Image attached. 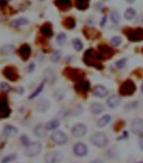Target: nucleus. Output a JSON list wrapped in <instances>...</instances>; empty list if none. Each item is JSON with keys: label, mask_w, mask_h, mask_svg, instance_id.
<instances>
[{"label": "nucleus", "mask_w": 143, "mask_h": 163, "mask_svg": "<svg viewBox=\"0 0 143 163\" xmlns=\"http://www.w3.org/2000/svg\"><path fill=\"white\" fill-rule=\"evenodd\" d=\"M136 90V86L135 83L131 79H127L122 83L120 87V94L123 96H129L132 95Z\"/></svg>", "instance_id": "nucleus-3"}, {"label": "nucleus", "mask_w": 143, "mask_h": 163, "mask_svg": "<svg viewBox=\"0 0 143 163\" xmlns=\"http://www.w3.org/2000/svg\"><path fill=\"white\" fill-rule=\"evenodd\" d=\"M135 14H136V12L133 8H128L125 11L124 17L128 20H130L135 18Z\"/></svg>", "instance_id": "nucleus-32"}, {"label": "nucleus", "mask_w": 143, "mask_h": 163, "mask_svg": "<svg viewBox=\"0 0 143 163\" xmlns=\"http://www.w3.org/2000/svg\"><path fill=\"white\" fill-rule=\"evenodd\" d=\"M60 125V122L57 119L51 120L50 122L46 123V127L47 128V130H54L56 128H58V126Z\"/></svg>", "instance_id": "nucleus-33"}, {"label": "nucleus", "mask_w": 143, "mask_h": 163, "mask_svg": "<svg viewBox=\"0 0 143 163\" xmlns=\"http://www.w3.org/2000/svg\"><path fill=\"white\" fill-rule=\"evenodd\" d=\"M41 34L46 37H51L53 35V30L51 28V24H45L41 27Z\"/></svg>", "instance_id": "nucleus-23"}, {"label": "nucleus", "mask_w": 143, "mask_h": 163, "mask_svg": "<svg viewBox=\"0 0 143 163\" xmlns=\"http://www.w3.org/2000/svg\"><path fill=\"white\" fill-rule=\"evenodd\" d=\"M94 95L96 96H98V97L103 98L105 97L106 95H108L109 90L105 86L101 85V84H98V85H96L94 87Z\"/></svg>", "instance_id": "nucleus-17"}, {"label": "nucleus", "mask_w": 143, "mask_h": 163, "mask_svg": "<svg viewBox=\"0 0 143 163\" xmlns=\"http://www.w3.org/2000/svg\"><path fill=\"white\" fill-rule=\"evenodd\" d=\"M89 163H104L102 160H92V161H90Z\"/></svg>", "instance_id": "nucleus-46"}, {"label": "nucleus", "mask_w": 143, "mask_h": 163, "mask_svg": "<svg viewBox=\"0 0 143 163\" xmlns=\"http://www.w3.org/2000/svg\"><path fill=\"white\" fill-rule=\"evenodd\" d=\"M66 39H67V35H66V34H65V33H60L59 35H57V42H58V44L62 45V44L64 43L65 41H66Z\"/></svg>", "instance_id": "nucleus-40"}, {"label": "nucleus", "mask_w": 143, "mask_h": 163, "mask_svg": "<svg viewBox=\"0 0 143 163\" xmlns=\"http://www.w3.org/2000/svg\"><path fill=\"white\" fill-rule=\"evenodd\" d=\"M45 84H46V80H44V81H42L41 83V84H39V86L36 88L35 90V91L32 93V94H30V96H29V99H34V98H35L36 96H38V95H40L41 92H42V90H43L44 87H45Z\"/></svg>", "instance_id": "nucleus-27"}, {"label": "nucleus", "mask_w": 143, "mask_h": 163, "mask_svg": "<svg viewBox=\"0 0 143 163\" xmlns=\"http://www.w3.org/2000/svg\"><path fill=\"white\" fill-rule=\"evenodd\" d=\"M74 88L78 92L81 93V94H86L90 89V84H89V81L83 79L81 81L77 82Z\"/></svg>", "instance_id": "nucleus-15"}, {"label": "nucleus", "mask_w": 143, "mask_h": 163, "mask_svg": "<svg viewBox=\"0 0 143 163\" xmlns=\"http://www.w3.org/2000/svg\"><path fill=\"white\" fill-rule=\"evenodd\" d=\"M30 53H31V49H30V46L28 44H24L19 47V54L22 59L24 60V61L30 57Z\"/></svg>", "instance_id": "nucleus-16"}, {"label": "nucleus", "mask_w": 143, "mask_h": 163, "mask_svg": "<svg viewBox=\"0 0 143 163\" xmlns=\"http://www.w3.org/2000/svg\"><path fill=\"white\" fill-rule=\"evenodd\" d=\"M110 19L114 24H119V22L120 21V15L119 12L116 10L112 11L110 14Z\"/></svg>", "instance_id": "nucleus-34"}, {"label": "nucleus", "mask_w": 143, "mask_h": 163, "mask_svg": "<svg viewBox=\"0 0 143 163\" xmlns=\"http://www.w3.org/2000/svg\"><path fill=\"white\" fill-rule=\"evenodd\" d=\"M139 144H140V149L143 150V133H142L140 134V138H139Z\"/></svg>", "instance_id": "nucleus-44"}, {"label": "nucleus", "mask_w": 143, "mask_h": 163, "mask_svg": "<svg viewBox=\"0 0 143 163\" xmlns=\"http://www.w3.org/2000/svg\"><path fill=\"white\" fill-rule=\"evenodd\" d=\"M11 110L8 104L7 98L3 95H0V118H7L9 117Z\"/></svg>", "instance_id": "nucleus-8"}, {"label": "nucleus", "mask_w": 143, "mask_h": 163, "mask_svg": "<svg viewBox=\"0 0 143 163\" xmlns=\"http://www.w3.org/2000/svg\"><path fill=\"white\" fill-rule=\"evenodd\" d=\"M41 149H42V145L41 143L33 142V143H30L28 146H26L24 153L28 157H34V156H36L38 154H40Z\"/></svg>", "instance_id": "nucleus-7"}, {"label": "nucleus", "mask_w": 143, "mask_h": 163, "mask_svg": "<svg viewBox=\"0 0 143 163\" xmlns=\"http://www.w3.org/2000/svg\"><path fill=\"white\" fill-rule=\"evenodd\" d=\"M130 128L133 133L140 134L143 132V120L141 118H134L131 122Z\"/></svg>", "instance_id": "nucleus-13"}, {"label": "nucleus", "mask_w": 143, "mask_h": 163, "mask_svg": "<svg viewBox=\"0 0 143 163\" xmlns=\"http://www.w3.org/2000/svg\"><path fill=\"white\" fill-rule=\"evenodd\" d=\"M84 34L86 35L87 38H92V39H94V38H97L99 35H100V33L98 32L97 30H94V29H91V28H89V29H87V30H84Z\"/></svg>", "instance_id": "nucleus-30"}, {"label": "nucleus", "mask_w": 143, "mask_h": 163, "mask_svg": "<svg viewBox=\"0 0 143 163\" xmlns=\"http://www.w3.org/2000/svg\"><path fill=\"white\" fill-rule=\"evenodd\" d=\"M62 160V155L58 151H51L45 155L46 163H58Z\"/></svg>", "instance_id": "nucleus-12"}, {"label": "nucleus", "mask_w": 143, "mask_h": 163, "mask_svg": "<svg viewBox=\"0 0 143 163\" xmlns=\"http://www.w3.org/2000/svg\"><path fill=\"white\" fill-rule=\"evenodd\" d=\"M55 4L61 9H68L72 5L71 0H55Z\"/></svg>", "instance_id": "nucleus-22"}, {"label": "nucleus", "mask_w": 143, "mask_h": 163, "mask_svg": "<svg viewBox=\"0 0 143 163\" xmlns=\"http://www.w3.org/2000/svg\"><path fill=\"white\" fill-rule=\"evenodd\" d=\"M140 89H141V92L143 93V84H142V85H141V88H140Z\"/></svg>", "instance_id": "nucleus-48"}, {"label": "nucleus", "mask_w": 143, "mask_h": 163, "mask_svg": "<svg viewBox=\"0 0 143 163\" xmlns=\"http://www.w3.org/2000/svg\"><path fill=\"white\" fill-rule=\"evenodd\" d=\"M61 56H62V53L59 51H56L52 53L51 57V60L53 62H57V61H59V59L61 58Z\"/></svg>", "instance_id": "nucleus-38"}, {"label": "nucleus", "mask_w": 143, "mask_h": 163, "mask_svg": "<svg viewBox=\"0 0 143 163\" xmlns=\"http://www.w3.org/2000/svg\"><path fill=\"white\" fill-rule=\"evenodd\" d=\"M91 142L95 146L103 148L107 145L109 140L105 133H102V132H98L91 136Z\"/></svg>", "instance_id": "nucleus-5"}, {"label": "nucleus", "mask_w": 143, "mask_h": 163, "mask_svg": "<svg viewBox=\"0 0 143 163\" xmlns=\"http://www.w3.org/2000/svg\"><path fill=\"white\" fill-rule=\"evenodd\" d=\"M63 25L69 30H73L76 26L75 19H73V17H68L63 20Z\"/></svg>", "instance_id": "nucleus-29"}, {"label": "nucleus", "mask_w": 143, "mask_h": 163, "mask_svg": "<svg viewBox=\"0 0 143 163\" xmlns=\"http://www.w3.org/2000/svg\"><path fill=\"white\" fill-rule=\"evenodd\" d=\"M84 62H85L86 65L92 66L98 69H102L103 65L100 62V60L98 59L96 52L93 48H89L84 53Z\"/></svg>", "instance_id": "nucleus-1"}, {"label": "nucleus", "mask_w": 143, "mask_h": 163, "mask_svg": "<svg viewBox=\"0 0 143 163\" xmlns=\"http://www.w3.org/2000/svg\"><path fill=\"white\" fill-rule=\"evenodd\" d=\"M126 61H127L126 58H122V59L117 61L115 63L116 67H117L118 68H124L125 66V64H126Z\"/></svg>", "instance_id": "nucleus-41"}, {"label": "nucleus", "mask_w": 143, "mask_h": 163, "mask_svg": "<svg viewBox=\"0 0 143 163\" xmlns=\"http://www.w3.org/2000/svg\"><path fill=\"white\" fill-rule=\"evenodd\" d=\"M127 3H132L135 2V0H125Z\"/></svg>", "instance_id": "nucleus-47"}, {"label": "nucleus", "mask_w": 143, "mask_h": 163, "mask_svg": "<svg viewBox=\"0 0 143 163\" xmlns=\"http://www.w3.org/2000/svg\"><path fill=\"white\" fill-rule=\"evenodd\" d=\"M106 20H107V17L106 16L103 17L102 20H101V23H100V25H101V26H105V24L106 23Z\"/></svg>", "instance_id": "nucleus-45"}, {"label": "nucleus", "mask_w": 143, "mask_h": 163, "mask_svg": "<svg viewBox=\"0 0 143 163\" xmlns=\"http://www.w3.org/2000/svg\"><path fill=\"white\" fill-rule=\"evenodd\" d=\"M20 140H21L22 144H23V145H24V146H28V145L30 144V139L28 138L27 135H22Z\"/></svg>", "instance_id": "nucleus-42"}, {"label": "nucleus", "mask_w": 143, "mask_h": 163, "mask_svg": "<svg viewBox=\"0 0 143 163\" xmlns=\"http://www.w3.org/2000/svg\"><path fill=\"white\" fill-rule=\"evenodd\" d=\"M99 52H96L97 57L99 60L107 59L109 57H111L114 54V50L110 46H107L105 44H101L98 46Z\"/></svg>", "instance_id": "nucleus-6"}, {"label": "nucleus", "mask_w": 143, "mask_h": 163, "mask_svg": "<svg viewBox=\"0 0 143 163\" xmlns=\"http://www.w3.org/2000/svg\"><path fill=\"white\" fill-rule=\"evenodd\" d=\"M90 110L94 114H100L105 110V107H104L102 104L99 103V102H94V103L91 104Z\"/></svg>", "instance_id": "nucleus-25"}, {"label": "nucleus", "mask_w": 143, "mask_h": 163, "mask_svg": "<svg viewBox=\"0 0 143 163\" xmlns=\"http://www.w3.org/2000/svg\"><path fill=\"white\" fill-rule=\"evenodd\" d=\"M3 73L6 79H8L10 81H16L19 79V74L17 73L16 69L12 66H8L4 68Z\"/></svg>", "instance_id": "nucleus-11"}, {"label": "nucleus", "mask_w": 143, "mask_h": 163, "mask_svg": "<svg viewBox=\"0 0 143 163\" xmlns=\"http://www.w3.org/2000/svg\"><path fill=\"white\" fill-rule=\"evenodd\" d=\"M128 40L132 42L143 41V28L138 27L135 29H128L125 31Z\"/></svg>", "instance_id": "nucleus-4"}, {"label": "nucleus", "mask_w": 143, "mask_h": 163, "mask_svg": "<svg viewBox=\"0 0 143 163\" xmlns=\"http://www.w3.org/2000/svg\"><path fill=\"white\" fill-rule=\"evenodd\" d=\"M49 107V101L46 99H41L40 101L37 102L36 105V109L38 111H46L47 108Z\"/></svg>", "instance_id": "nucleus-24"}, {"label": "nucleus", "mask_w": 143, "mask_h": 163, "mask_svg": "<svg viewBox=\"0 0 143 163\" xmlns=\"http://www.w3.org/2000/svg\"><path fill=\"white\" fill-rule=\"evenodd\" d=\"M0 90H2L3 92L8 93L11 90V87L9 86V84H7V83L2 82V83L0 84Z\"/></svg>", "instance_id": "nucleus-39"}, {"label": "nucleus", "mask_w": 143, "mask_h": 163, "mask_svg": "<svg viewBox=\"0 0 143 163\" xmlns=\"http://www.w3.org/2000/svg\"><path fill=\"white\" fill-rule=\"evenodd\" d=\"M120 103V98L115 95H113L110 96L107 100V105L110 108H116Z\"/></svg>", "instance_id": "nucleus-19"}, {"label": "nucleus", "mask_w": 143, "mask_h": 163, "mask_svg": "<svg viewBox=\"0 0 143 163\" xmlns=\"http://www.w3.org/2000/svg\"><path fill=\"white\" fill-rule=\"evenodd\" d=\"M16 158H17V155H15V154H10V155H6L5 157H3L1 162L2 163L12 162V161H14V160H16Z\"/></svg>", "instance_id": "nucleus-36"}, {"label": "nucleus", "mask_w": 143, "mask_h": 163, "mask_svg": "<svg viewBox=\"0 0 143 163\" xmlns=\"http://www.w3.org/2000/svg\"><path fill=\"white\" fill-rule=\"evenodd\" d=\"M73 46L77 51H81L82 49H83V47H84V45H83V43H82L81 40L79 38H76L73 40Z\"/></svg>", "instance_id": "nucleus-35"}, {"label": "nucleus", "mask_w": 143, "mask_h": 163, "mask_svg": "<svg viewBox=\"0 0 143 163\" xmlns=\"http://www.w3.org/2000/svg\"><path fill=\"white\" fill-rule=\"evenodd\" d=\"M14 50H15L14 46L10 45V44H6V45H4V46H3L2 47H1V51H2V52L7 55L12 54V53L14 52Z\"/></svg>", "instance_id": "nucleus-31"}, {"label": "nucleus", "mask_w": 143, "mask_h": 163, "mask_svg": "<svg viewBox=\"0 0 143 163\" xmlns=\"http://www.w3.org/2000/svg\"><path fill=\"white\" fill-rule=\"evenodd\" d=\"M122 42V39L121 37H120V36H114L111 38V44L113 45L115 47H117V46H119Z\"/></svg>", "instance_id": "nucleus-37"}, {"label": "nucleus", "mask_w": 143, "mask_h": 163, "mask_svg": "<svg viewBox=\"0 0 143 163\" xmlns=\"http://www.w3.org/2000/svg\"><path fill=\"white\" fill-rule=\"evenodd\" d=\"M87 130H88V128H87L86 125L84 123H78L75 126H73L72 128V134L75 138H82L86 134Z\"/></svg>", "instance_id": "nucleus-10"}, {"label": "nucleus", "mask_w": 143, "mask_h": 163, "mask_svg": "<svg viewBox=\"0 0 143 163\" xmlns=\"http://www.w3.org/2000/svg\"><path fill=\"white\" fill-rule=\"evenodd\" d=\"M141 52H142V53H143V47H142V50H141Z\"/></svg>", "instance_id": "nucleus-50"}, {"label": "nucleus", "mask_w": 143, "mask_h": 163, "mask_svg": "<svg viewBox=\"0 0 143 163\" xmlns=\"http://www.w3.org/2000/svg\"><path fill=\"white\" fill-rule=\"evenodd\" d=\"M34 133L39 138H43V137H45L46 135V133H47V128H46L45 125L39 124L34 129Z\"/></svg>", "instance_id": "nucleus-20"}, {"label": "nucleus", "mask_w": 143, "mask_h": 163, "mask_svg": "<svg viewBox=\"0 0 143 163\" xmlns=\"http://www.w3.org/2000/svg\"><path fill=\"white\" fill-rule=\"evenodd\" d=\"M51 139L52 141L56 143L58 145H62L65 144L68 142V136L66 135V133H63L62 131L57 130L55 131L54 133H52L51 136Z\"/></svg>", "instance_id": "nucleus-9"}, {"label": "nucleus", "mask_w": 143, "mask_h": 163, "mask_svg": "<svg viewBox=\"0 0 143 163\" xmlns=\"http://www.w3.org/2000/svg\"><path fill=\"white\" fill-rule=\"evenodd\" d=\"M75 4L79 10H85L89 8V0H76Z\"/></svg>", "instance_id": "nucleus-28"}, {"label": "nucleus", "mask_w": 143, "mask_h": 163, "mask_svg": "<svg viewBox=\"0 0 143 163\" xmlns=\"http://www.w3.org/2000/svg\"><path fill=\"white\" fill-rule=\"evenodd\" d=\"M29 24V20H28L26 18H18V19H13L10 23V25L12 27L17 28L19 27V26H22V25H25V24Z\"/></svg>", "instance_id": "nucleus-21"}, {"label": "nucleus", "mask_w": 143, "mask_h": 163, "mask_svg": "<svg viewBox=\"0 0 143 163\" xmlns=\"http://www.w3.org/2000/svg\"><path fill=\"white\" fill-rule=\"evenodd\" d=\"M35 63H30V64H29V66H28V68H27V69H28V72H29V73H31V72H33V71L35 70Z\"/></svg>", "instance_id": "nucleus-43"}, {"label": "nucleus", "mask_w": 143, "mask_h": 163, "mask_svg": "<svg viewBox=\"0 0 143 163\" xmlns=\"http://www.w3.org/2000/svg\"><path fill=\"white\" fill-rule=\"evenodd\" d=\"M89 150H88V147L86 144L84 143H77V144L73 146V153L75 154L77 156L82 157V156H85L88 154Z\"/></svg>", "instance_id": "nucleus-14"}, {"label": "nucleus", "mask_w": 143, "mask_h": 163, "mask_svg": "<svg viewBox=\"0 0 143 163\" xmlns=\"http://www.w3.org/2000/svg\"><path fill=\"white\" fill-rule=\"evenodd\" d=\"M105 1H106V0H105Z\"/></svg>", "instance_id": "nucleus-51"}, {"label": "nucleus", "mask_w": 143, "mask_h": 163, "mask_svg": "<svg viewBox=\"0 0 143 163\" xmlns=\"http://www.w3.org/2000/svg\"><path fill=\"white\" fill-rule=\"evenodd\" d=\"M111 121V116L109 114H106L105 116H103L102 117H100V119L97 121V125L100 128L102 127H105L106 125L108 124L109 122Z\"/></svg>", "instance_id": "nucleus-26"}, {"label": "nucleus", "mask_w": 143, "mask_h": 163, "mask_svg": "<svg viewBox=\"0 0 143 163\" xmlns=\"http://www.w3.org/2000/svg\"><path fill=\"white\" fill-rule=\"evenodd\" d=\"M17 133H18V129L13 125H6L3 131V134L6 137H13Z\"/></svg>", "instance_id": "nucleus-18"}, {"label": "nucleus", "mask_w": 143, "mask_h": 163, "mask_svg": "<svg viewBox=\"0 0 143 163\" xmlns=\"http://www.w3.org/2000/svg\"><path fill=\"white\" fill-rule=\"evenodd\" d=\"M64 74L66 76L72 79L73 81L79 82L83 80L85 76V73L84 71L79 69V68H67L64 71Z\"/></svg>", "instance_id": "nucleus-2"}, {"label": "nucleus", "mask_w": 143, "mask_h": 163, "mask_svg": "<svg viewBox=\"0 0 143 163\" xmlns=\"http://www.w3.org/2000/svg\"><path fill=\"white\" fill-rule=\"evenodd\" d=\"M0 22H1V15H0Z\"/></svg>", "instance_id": "nucleus-49"}]
</instances>
